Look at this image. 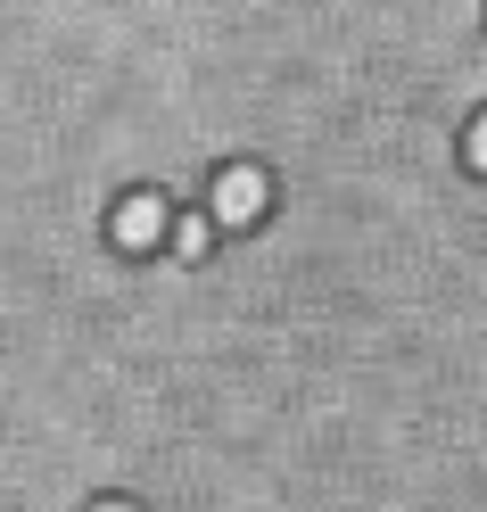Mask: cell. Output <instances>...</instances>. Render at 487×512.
Here are the masks:
<instances>
[{
    "mask_svg": "<svg viewBox=\"0 0 487 512\" xmlns=\"http://www.w3.org/2000/svg\"><path fill=\"white\" fill-rule=\"evenodd\" d=\"M273 199V174L265 166H223L215 174V223H256Z\"/></svg>",
    "mask_w": 487,
    "mask_h": 512,
    "instance_id": "cell-1",
    "label": "cell"
},
{
    "mask_svg": "<svg viewBox=\"0 0 487 512\" xmlns=\"http://www.w3.org/2000/svg\"><path fill=\"white\" fill-rule=\"evenodd\" d=\"M91 512H141L133 496H100V504H91Z\"/></svg>",
    "mask_w": 487,
    "mask_h": 512,
    "instance_id": "cell-5",
    "label": "cell"
},
{
    "mask_svg": "<svg viewBox=\"0 0 487 512\" xmlns=\"http://www.w3.org/2000/svg\"><path fill=\"white\" fill-rule=\"evenodd\" d=\"M463 157H471V166H479V174H487V116H479V124H471V133H463Z\"/></svg>",
    "mask_w": 487,
    "mask_h": 512,
    "instance_id": "cell-4",
    "label": "cell"
},
{
    "mask_svg": "<svg viewBox=\"0 0 487 512\" xmlns=\"http://www.w3.org/2000/svg\"><path fill=\"white\" fill-rule=\"evenodd\" d=\"M166 240H174V256H190V265H199V256L215 248V223H207V215H182V223H174Z\"/></svg>",
    "mask_w": 487,
    "mask_h": 512,
    "instance_id": "cell-3",
    "label": "cell"
},
{
    "mask_svg": "<svg viewBox=\"0 0 487 512\" xmlns=\"http://www.w3.org/2000/svg\"><path fill=\"white\" fill-rule=\"evenodd\" d=\"M166 232H174V223H166V207H157L149 190H133V199L108 215V240H116V248H133V256H141V248H157Z\"/></svg>",
    "mask_w": 487,
    "mask_h": 512,
    "instance_id": "cell-2",
    "label": "cell"
}]
</instances>
